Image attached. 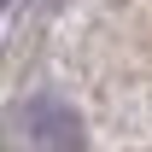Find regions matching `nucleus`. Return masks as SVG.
<instances>
[{
	"mask_svg": "<svg viewBox=\"0 0 152 152\" xmlns=\"http://www.w3.org/2000/svg\"><path fill=\"white\" fill-rule=\"evenodd\" d=\"M23 134H29V152H82L88 146V129H82L76 105L58 94H35L23 105Z\"/></svg>",
	"mask_w": 152,
	"mask_h": 152,
	"instance_id": "1",
	"label": "nucleus"
}]
</instances>
